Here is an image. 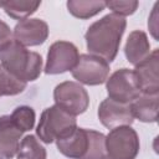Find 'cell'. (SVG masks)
<instances>
[{
  "label": "cell",
  "mask_w": 159,
  "mask_h": 159,
  "mask_svg": "<svg viewBox=\"0 0 159 159\" xmlns=\"http://www.w3.org/2000/svg\"><path fill=\"white\" fill-rule=\"evenodd\" d=\"M125 19L108 14L91 25L86 32V43L91 55L111 62L116 58L122 35L125 30Z\"/></svg>",
  "instance_id": "cell-1"
},
{
  "label": "cell",
  "mask_w": 159,
  "mask_h": 159,
  "mask_svg": "<svg viewBox=\"0 0 159 159\" xmlns=\"http://www.w3.org/2000/svg\"><path fill=\"white\" fill-rule=\"evenodd\" d=\"M57 148L71 159H104L106 137L92 129L76 128L68 137L57 140Z\"/></svg>",
  "instance_id": "cell-2"
},
{
  "label": "cell",
  "mask_w": 159,
  "mask_h": 159,
  "mask_svg": "<svg viewBox=\"0 0 159 159\" xmlns=\"http://www.w3.org/2000/svg\"><path fill=\"white\" fill-rule=\"evenodd\" d=\"M0 61L7 72L24 82L35 81L42 70L41 56L26 50L25 46L15 40L0 50Z\"/></svg>",
  "instance_id": "cell-3"
},
{
  "label": "cell",
  "mask_w": 159,
  "mask_h": 159,
  "mask_svg": "<svg viewBox=\"0 0 159 159\" xmlns=\"http://www.w3.org/2000/svg\"><path fill=\"white\" fill-rule=\"evenodd\" d=\"M76 128V117L55 104L42 112L36 133L42 142L52 143L68 137Z\"/></svg>",
  "instance_id": "cell-4"
},
{
  "label": "cell",
  "mask_w": 159,
  "mask_h": 159,
  "mask_svg": "<svg viewBox=\"0 0 159 159\" xmlns=\"http://www.w3.org/2000/svg\"><path fill=\"white\" fill-rule=\"evenodd\" d=\"M139 152V138L129 125L118 127L106 137L104 159H134Z\"/></svg>",
  "instance_id": "cell-5"
},
{
  "label": "cell",
  "mask_w": 159,
  "mask_h": 159,
  "mask_svg": "<svg viewBox=\"0 0 159 159\" xmlns=\"http://www.w3.org/2000/svg\"><path fill=\"white\" fill-rule=\"evenodd\" d=\"M53 98L56 106L61 107L72 116L83 113L89 103V97L87 91L76 82H62L56 86L53 92Z\"/></svg>",
  "instance_id": "cell-6"
},
{
  "label": "cell",
  "mask_w": 159,
  "mask_h": 159,
  "mask_svg": "<svg viewBox=\"0 0 159 159\" xmlns=\"http://www.w3.org/2000/svg\"><path fill=\"white\" fill-rule=\"evenodd\" d=\"M108 73V62L93 55H81L72 70V76L78 82L88 86H96L106 82Z\"/></svg>",
  "instance_id": "cell-7"
},
{
  "label": "cell",
  "mask_w": 159,
  "mask_h": 159,
  "mask_svg": "<svg viewBox=\"0 0 159 159\" xmlns=\"http://www.w3.org/2000/svg\"><path fill=\"white\" fill-rule=\"evenodd\" d=\"M106 86L109 96L108 98L117 102L132 103L140 94L134 72L128 68L116 71L109 78H107Z\"/></svg>",
  "instance_id": "cell-8"
},
{
  "label": "cell",
  "mask_w": 159,
  "mask_h": 159,
  "mask_svg": "<svg viewBox=\"0 0 159 159\" xmlns=\"http://www.w3.org/2000/svg\"><path fill=\"white\" fill-rule=\"evenodd\" d=\"M77 47L67 41H57L51 45L47 53V62L45 66V72L47 75L63 73L66 71H72L78 61Z\"/></svg>",
  "instance_id": "cell-9"
},
{
  "label": "cell",
  "mask_w": 159,
  "mask_h": 159,
  "mask_svg": "<svg viewBox=\"0 0 159 159\" xmlns=\"http://www.w3.org/2000/svg\"><path fill=\"white\" fill-rule=\"evenodd\" d=\"M98 118L101 123L109 129L130 125L134 120L130 103H122L111 98H107L101 103L98 108Z\"/></svg>",
  "instance_id": "cell-10"
},
{
  "label": "cell",
  "mask_w": 159,
  "mask_h": 159,
  "mask_svg": "<svg viewBox=\"0 0 159 159\" xmlns=\"http://www.w3.org/2000/svg\"><path fill=\"white\" fill-rule=\"evenodd\" d=\"M159 52L154 50L143 62L135 66L134 76L142 93H159Z\"/></svg>",
  "instance_id": "cell-11"
},
{
  "label": "cell",
  "mask_w": 159,
  "mask_h": 159,
  "mask_svg": "<svg viewBox=\"0 0 159 159\" xmlns=\"http://www.w3.org/2000/svg\"><path fill=\"white\" fill-rule=\"evenodd\" d=\"M48 26L40 19L21 20L14 29V39L22 46H37L46 41Z\"/></svg>",
  "instance_id": "cell-12"
},
{
  "label": "cell",
  "mask_w": 159,
  "mask_h": 159,
  "mask_svg": "<svg viewBox=\"0 0 159 159\" xmlns=\"http://www.w3.org/2000/svg\"><path fill=\"white\" fill-rule=\"evenodd\" d=\"M22 132L15 125L10 116L0 117V158L11 159L16 155Z\"/></svg>",
  "instance_id": "cell-13"
},
{
  "label": "cell",
  "mask_w": 159,
  "mask_h": 159,
  "mask_svg": "<svg viewBox=\"0 0 159 159\" xmlns=\"http://www.w3.org/2000/svg\"><path fill=\"white\" fill-rule=\"evenodd\" d=\"M159 93H142L130 103L132 114L142 122H157Z\"/></svg>",
  "instance_id": "cell-14"
},
{
  "label": "cell",
  "mask_w": 159,
  "mask_h": 159,
  "mask_svg": "<svg viewBox=\"0 0 159 159\" xmlns=\"http://www.w3.org/2000/svg\"><path fill=\"white\" fill-rule=\"evenodd\" d=\"M124 52H125L127 60L130 63L137 66L138 63L143 62L150 55V45L147 35L139 30L133 31L128 36Z\"/></svg>",
  "instance_id": "cell-15"
},
{
  "label": "cell",
  "mask_w": 159,
  "mask_h": 159,
  "mask_svg": "<svg viewBox=\"0 0 159 159\" xmlns=\"http://www.w3.org/2000/svg\"><path fill=\"white\" fill-rule=\"evenodd\" d=\"M106 7V1H89V0H70L67 2L68 11L80 19H88L101 12Z\"/></svg>",
  "instance_id": "cell-16"
},
{
  "label": "cell",
  "mask_w": 159,
  "mask_h": 159,
  "mask_svg": "<svg viewBox=\"0 0 159 159\" xmlns=\"http://www.w3.org/2000/svg\"><path fill=\"white\" fill-rule=\"evenodd\" d=\"M41 5V1H4V10L5 12L16 20H25L27 16L34 14L37 7Z\"/></svg>",
  "instance_id": "cell-17"
},
{
  "label": "cell",
  "mask_w": 159,
  "mask_h": 159,
  "mask_svg": "<svg viewBox=\"0 0 159 159\" xmlns=\"http://www.w3.org/2000/svg\"><path fill=\"white\" fill-rule=\"evenodd\" d=\"M17 159H46V150L34 135H26L16 153Z\"/></svg>",
  "instance_id": "cell-18"
},
{
  "label": "cell",
  "mask_w": 159,
  "mask_h": 159,
  "mask_svg": "<svg viewBox=\"0 0 159 159\" xmlns=\"http://www.w3.org/2000/svg\"><path fill=\"white\" fill-rule=\"evenodd\" d=\"M26 88V82L16 78L0 65V97L15 96Z\"/></svg>",
  "instance_id": "cell-19"
},
{
  "label": "cell",
  "mask_w": 159,
  "mask_h": 159,
  "mask_svg": "<svg viewBox=\"0 0 159 159\" xmlns=\"http://www.w3.org/2000/svg\"><path fill=\"white\" fill-rule=\"evenodd\" d=\"M10 117H11L12 122L15 123V125L22 133L32 129V127L35 124V112L31 107H27V106L17 107L10 114Z\"/></svg>",
  "instance_id": "cell-20"
},
{
  "label": "cell",
  "mask_w": 159,
  "mask_h": 159,
  "mask_svg": "<svg viewBox=\"0 0 159 159\" xmlns=\"http://www.w3.org/2000/svg\"><path fill=\"white\" fill-rule=\"evenodd\" d=\"M106 6H108L111 10H113V14L119 15V16H127L132 15L137 7H138V1L135 0H125V1H107Z\"/></svg>",
  "instance_id": "cell-21"
},
{
  "label": "cell",
  "mask_w": 159,
  "mask_h": 159,
  "mask_svg": "<svg viewBox=\"0 0 159 159\" xmlns=\"http://www.w3.org/2000/svg\"><path fill=\"white\" fill-rule=\"evenodd\" d=\"M10 41H12V32L10 30V27L0 20V50L6 46Z\"/></svg>",
  "instance_id": "cell-22"
},
{
  "label": "cell",
  "mask_w": 159,
  "mask_h": 159,
  "mask_svg": "<svg viewBox=\"0 0 159 159\" xmlns=\"http://www.w3.org/2000/svg\"><path fill=\"white\" fill-rule=\"evenodd\" d=\"M158 7H159V2L155 4V6L153 9V12L149 17V22H148L150 32H152V35L155 40H158Z\"/></svg>",
  "instance_id": "cell-23"
},
{
  "label": "cell",
  "mask_w": 159,
  "mask_h": 159,
  "mask_svg": "<svg viewBox=\"0 0 159 159\" xmlns=\"http://www.w3.org/2000/svg\"><path fill=\"white\" fill-rule=\"evenodd\" d=\"M2 5H4V1H0V7H2Z\"/></svg>",
  "instance_id": "cell-24"
},
{
  "label": "cell",
  "mask_w": 159,
  "mask_h": 159,
  "mask_svg": "<svg viewBox=\"0 0 159 159\" xmlns=\"http://www.w3.org/2000/svg\"><path fill=\"white\" fill-rule=\"evenodd\" d=\"M0 159H1V158H0Z\"/></svg>",
  "instance_id": "cell-25"
}]
</instances>
